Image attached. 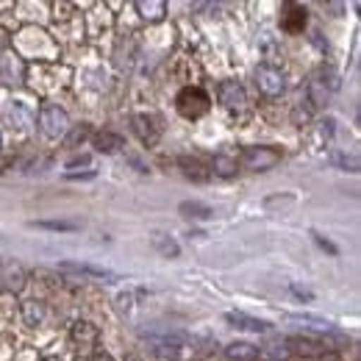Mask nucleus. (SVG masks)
Listing matches in <instances>:
<instances>
[{
    "mask_svg": "<svg viewBox=\"0 0 361 361\" xmlns=\"http://www.w3.org/2000/svg\"><path fill=\"white\" fill-rule=\"evenodd\" d=\"M20 131H25L28 126H31V111H28V106L25 103H8V114H6Z\"/></svg>",
    "mask_w": 361,
    "mask_h": 361,
    "instance_id": "obj_20",
    "label": "nucleus"
},
{
    "mask_svg": "<svg viewBox=\"0 0 361 361\" xmlns=\"http://www.w3.org/2000/svg\"><path fill=\"white\" fill-rule=\"evenodd\" d=\"M226 322L228 325H233V328H242V331H253V334H264V331H270L272 328L267 319H256V317L242 314V312H228Z\"/></svg>",
    "mask_w": 361,
    "mask_h": 361,
    "instance_id": "obj_12",
    "label": "nucleus"
},
{
    "mask_svg": "<svg viewBox=\"0 0 361 361\" xmlns=\"http://www.w3.org/2000/svg\"><path fill=\"white\" fill-rule=\"evenodd\" d=\"M292 322H300V325H309L312 331L317 334H325V336H331L334 331H336V325L334 322H328V319H319V317H312V314H289Z\"/></svg>",
    "mask_w": 361,
    "mask_h": 361,
    "instance_id": "obj_17",
    "label": "nucleus"
},
{
    "mask_svg": "<svg viewBox=\"0 0 361 361\" xmlns=\"http://www.w3.org/2000/svg\"><path fill=\"white\" fill-rule=\"evenodd\" d=\"M45 317H47V309L42 303H37V300L23 303V319H25V325H39V322H45Z\"/></svg>",
    "mask_w": 361,
    "mask_h": 361,
    "instance_id": "obj_21",
    "label": "nucleus"
},
{
    "mask_svg": "<svg viewBox=\"0 0 361 361\" xmlns=\"http://www.w3.org/2000/svg\"><path fill=\"white\" fill-rule=\"evenodd\" d=\"M180 217H186V220H212L214 217V212L206 206V203H197V200H183L178 206Z\"/></svg>",
    "mask_w": 361,
    "mask_h": 361,
    "instance_id": "obj_15",
    "label": "nucleus"
},
{
    "mask_svg": "<svg viewBox=\"0 0 361 361\" xmlns=\"http://www.w3.org/2000/svg\"><path fill=\"white\" fill-rule=\"evenodd\" d=\"M136 11L145 23H159L167 11V3L164 0H136Z\"/></svg>",
    "mask_w": 361,
    "mask_h": 361,
    "instance_id": "obj_14",
    "label": "nucleus"
},
{
    "mask_svg": "<svg viewBox=\"0 0 361 361\" xmlns=\"http://www.w3.org/2000/svg\"><path fill=\"white\" fill-rule=\"evenodd\" d=\"M176 106H178L180 117H186V120H197V117H203V114L209 111L212 100H209V94H206L203 90H197V87H186V90H180Z\"/></svg>",
    "mask_w": 361,
    "mask_h": 361,
    "instance_id": "obj_3",
    "label": "nucleus"
},
{
    "mask_svg": "<svg viewBox=\"0 0 361 361\" xmlns=\"http://www.w3.org/2000/svg\"><path fill=\"white\" fill-rule=\"evenodd\" d=\"M97 336H100V331L92 322H87V319H78L73 325V331H70V339L78 348V353H90L92 348L97 345Z\"/></svg>",
    "mask_w": 361,
    "mask_h": 361,
    "instance_id": "obj_6",
    "label": "nucleus"
},
{
    "mask_svg": "<svg viewBox=\"0 0 361 361\" xmlns=\"http://www.w3.org/2000/svg\"><path fill=\"white\" fill-rule=\"evenodd\" d=\"M259 353L270 361H286L289 359V353H286V348H283V345H270V348H264V350H259Z\"/></svg>",
    "mask_w": 361,
    "mask_h": 361,
    "instance_id": "obj_27",
    "label": "nucleus"
},
{
    "mask_svg": "<svg viewBox=\"0 0 361 361\" xmlns=\"http://www.w3.org/2000/svg\"><path fill=\"white\" fill-rule=\"evenodd\" d=\"M217 97L228 111H242L247 106V94L242 90V84H236V81H223L217 90Z\"/></svg>",
    "mask_w": 361,
    "mask_h": 361,
    "instance_id": "obj_8",
    "label": "nucleus"
},
{
    "mask_svg": "<svg viewBox=\"0 0 361 361\" xmlns=\"http://www.w3.org/2000/svg\"><path fill=\"white\" fill-rule=\"evenodd\" d=\"M0 286L8 292H20L25 286V270L11 259L0 262Z\"/></svg>",
    "mask_w": 361,
    "mask_h": 361,
    "instance_id": "obj_10",
    "label": "nucleus"
},
{
    "mask_svg": "<svg viewBox=\"0 0 361 361\" xmlns=\"http://www.w3.org/2000/svg\"><path fill=\"white\" fill-rule=\"evenodd\" d=\"M312 236H314V242H317V245H319V247H322V250H328V253H334V256L339 253V250H336V245H331V242H328V239H325L322 233H317V231H314Z\"/></svg>",
    "mask_w": 361,
    "mask_h": 361,
    "instance_id": "obj_28",
    "label": "nucleus"
},
{
    "mask_svg": "<svg viewBox=\"0 0 361 361\" xmlns=\"http://www.w3.org/2000/svg\"><path fill=\"white\" fill-rule=\"evenodd\" d=\"M142 339L150 345V350L161 359H183V350L192 345V339L178 331H147L142 334Z\"/></svg>",
    "mask_w": 361,
    "mask_h": 361,
    "instance_id": "obj_1",
    "label": "nucleus"
},
{
    "mask_svg": "<svg viewBox=\"0 0 361 361\" xmlns=\"http://www.w3.org/2000/svg\"><path fill=\"white\" fill-rule=\"evenodd\" d=\"M283 348H286V353H298V356H309V359H317V356H325L328 353V348L322 342L306 339V336H289L283 342Z\"/></svg>",
    "mask_w": 361,
    "mask_h": 361,
    "instance_id": "obj_9",
    "label": "nucleus"
},
{
    "mask_svg": "<svg viewBox=\"0 0 361 361\" xmlns=\"http://www.w3.org/2000/svg\"><path fill=\"white\" fill-rule=\"evenodd\" d=\"M123 136L120 134H111V131H100V134L94 136V147L97 150H103V153H120L123 150Z\"/></svg>",
    "mask_w": 361,
    "mask_h": 361,
    "instance_id": "obj_18",
    "label": "nucleus"
},
{
    "mask_svg": "<svg viewBox=\"0 0 361 361\" xmlns=\"http://www.w3.org/2000/svg\"><path fill=\"white\" fill-rule=\"evenodd\" d=\"M84 139H87V126H81V131L73 134V142H84Z\"/></svg>",
    "mask_w": 361,
    "mask_h": 361,
    "instance_id": "obj_30",
    "label": "nucleus"
},
{
    "mask_svg": "<svg viewBox=\"0 0 361 361\" xmlns=\"http://www.w3.org/2000/svg\"><path fill=\"white\" fill-rule=\"evenodd\" d=\"M212 170H214L217 176L228 178V176H233V173H236V159H231L228 153H220V156H214V161H212Z\"/></svg>",
    "mask_w": 361,
    "mask_h": 361,
    "instance_id": "obj_22",
    "label": "nucleus"
},
{
    "mask_svg": "<svg viewBox=\"0 0 361 361\" xmlns=\"http://www.w3.org/2000/svg\"><path fill=\"white\" fill-rule=\"evenodd\" d=\"M153 247H156L161 256H178L180 253V247L173 242V236H161V233L153 236Z\"/></svg>",
    "mask_w": 361,
    "mask_h": 361,
    "instance_id": "obj_24",
    "label": "nucleus"
},
{
    "mask_svg": "<svg viewBox=\"0 0 361 361\" xmlns=\"http://www.w3.org/2000/svg\"><path fill=\"white\" fill-rule=\"evenodd\" d=\"M14 67H23V64H20L17 59H14V61H11V59H6V61H0V75L6 78V84H14V81L20 84V81H23V75H25V70H17V73H14Z\"/></svg>",
    "mask_w": 361,
    "mask_h": 361,
    "instance_id": "obj_23",
    "label": "nucleus"
},
{
    "mask_svg": "<svg viewBox=\"0 0 361 361\" xmlns=\"http://www.w3.org/2000/svg\"><path fill=\"white\" fill-rule=\"evenodd\" d=\"M90 361H114L109 353H94V356H90Z\"/></svg>",
    "mask_w": 361,
    "mask_h": 361,
    "instance_id": "obj_31",
    "label": "nucleus"
},
{
    "mask_svg": "<svg viewBox=\"0 0 361 361\" xmlns=\"http://www.w3.org/2000/svg\"><path fill=\"white\" fill-rule=\"evenodd\" d=\"M178 167L189 176V178L195 180H209V167L200 161V159H195V156H180L178 159Z\"/></svg>",
    "mask_w": 361,
    "mask_h": 361,
    "instance_id": "obj_16",
    "label": "nucleus"
},
{
    "mask_svg": "<svg viewBox=\"0 0 361 361\" xmlns=\"http://www.w3.org/2000/svg\"><path fill=\"white\" fill-rule=\"evenodd\" d=\"M131 128H134V134L139 136V142L147 145V147H153V145L159 142V136H161L156 117H150V114H134V117H131Z\"/></svg>",
    "mask_w": 361,
    "mask_h": 361,
    "instance_id": "obj_7",
    "label": "nucleus"
},
{
    "mask_svg": "<svg viewBox=\"0 0 361 361\" xmlns=\"http://www.w3.org/2000/svg\"><path fill=\"white\" fill-rule=\"evenodd\" d=\"M292 292H295L298 298H303V300H312V298H314V295H312L309 289H300V286H292Z\"/></svg>",
    "mask_w": 361,
    "mask_h": 361,
    "instance_id": "obj_29",
    "label": "nucleus"
},
{
    "mask_svg": "<svg viewBox=\"0 0 361 361\" xmlns=\"http://www.w3.org/2000/svg\"><path fill=\"white\" fill-rule=\"evenodd\" d=\"M281 25H283L286 31H292V34L303 31V25H306V8H303V6H295V3H286V6H283V20H281Z\"/></svg>",
    "mask_w": 361,
    "mask_h": 361,
    "instance_id": "obj_13",
    "label": "nucleus"
},
{
    "mask_svg": "<svg viewBox=\"0 0 361 361\" xmlns=\"http://www.w3.org/2000/svg\"><path fill=\"white\" fill-rule=\"evenodd\" d=\"M59 270L87 275V278H97V281H117V272L106 270V267H94V264H87V262H61Z\"/></svg>",
    "mask_w": 361,
    "mask_h": 361,
    "instance_id": "obj_11",
    "label": "nucleus"
},
{
    "mask_svg": "<svg viewBox=\"0 0 361 361\" xmlns=\"http://www.w3.org/2000/svg\"><path fill=\"white\" fill-rule=\"evenodd\" d=\"M42 361H61V359H56V356H47V359H42Z\"/></svg>",
    "mask_w": 361,
    "mask_h": 361,
    "instance_id": "obj_32",
    "label": "nucleus"
},
{
    "mask_svg": "<svg viewBox=\"0 0 361 361\" xmlns=\"http://www.w3.org/2000/svg\"><path fill=\"white\" fill-rule=\"evenodd\" d=\"M281 161V150L278 147H247L242 153V167L250 173H264L272 170Z\"/></svg>",
    "mask_w": 361,
    "mask_h": 361,
    "instance_id": "obj_4",
    "label": "nucleus"
},
{
    "mask_svg": "<svg viewBox=\"0 0 361 361\" xmlns=\"http://www.w3.org/2000/svg\"><path fill=\"white\" fill-rule=\"evenodd\" d=\"M39 131L47 136V139H61L70 131V117L64 109L53 106V103H45L39 109Z\"/></svg>",
    "mask_w": 361,
    "mask_h": 361,
    "instance_id": "obj_2",
    "label": "nucleus"
},
{
    "mask_svg": "<svg viewBox=\"0 0 361 361\" xmlns=\"http://www.w3.org/2000/svg\"><path fill=\"white\" fill-rule=\"evenodd\" d=\"M37 228H45V231H81L78 220H39L34 223Z\"/></svg>",
    "mask_w": 361,
    "mask_h": 361,
    "instance_id": "obj_25",
    "label": "nucleus"
},
{
    "mask_svg": "<svg viewBox=\"0 0 361 361\" xmlns=\"http://www.w3.org/2000/svg\"><path fill=\"white\" fill-rule=\"evenodd\" d=\"M331 161L339 164L342 170H350V173H359V156H345L339 150H331Z\"/></svg>",
    "mask_w": 361,
    "mask_h": 361,
    "instance_id": "obj_26",
    "label": "nucleus"
},
{
    "mask_svg": "<svg viewBox=\"0 0 361 361\" xmlns=\"http://www.w3.org/2000/svg\"><path fill=\"white\" fill-rule=\"evenodd\" d=\"M256 84H259V92L267 94V97H278L286 90V75L281 67H272V64H262L256 70Z\"/></svg>",
    "mask_w": 361,
    "mask_h": 361,
    "instance_id": "obj_5",
    "label": "nucleus"
},
{
    "mask_svg": "<svg viewBox=\"0 0 361 361\" xmlns=\"http://www.w3.org/2000/svg\"><path fill=\"white\" fill-rule=\"evenodd\" d=\"M226 353H228V359H233V361H256L262 356L259 348H253V345H247V342H233Z\"/></svg>",
    "mask_w": 361,
    "mask_h": 361,
    "instance_id": "obj_19",
    "label": "nucleus"
}]
</instances>
